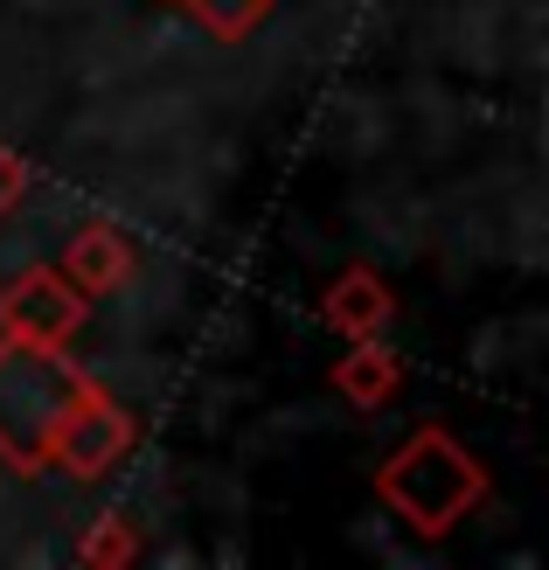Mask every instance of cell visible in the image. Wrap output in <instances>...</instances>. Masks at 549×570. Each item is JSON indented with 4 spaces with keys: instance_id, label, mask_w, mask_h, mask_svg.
Masks as SVG:
<instances>
[{
    "instance_id": "52a82bcc",
    "label": "cell",
    "mask_w": 549,
    "mask_h": 570,
    "mask_svg": "<svg viewBox=\"0 0 549 570\" xmlns=\"http://www.w3.org/2000/svg\"><path fill=\"white\" fill-rule=\"evenodd\" d=\"M334 390H341V404H355V411H383L390 396L403 390V362L390 355L383 334L349 341V355L334 362Z\"/></svg>"
},
{
    "instance_id": "30bf717a",
    "label": "cell",
    "mask_w": 549,
    "mask_h": 570,
    "mask_svg": "<svg viewBox=\"0 0 549 570\" xmlns=\"http://www.w3.org/2000/svg\"><path fill=\"white\" fill-rule=\"evenodd\" d=\"M21 195H28V160L8 147V139H0V223L21 209Z\"/></svg>"
},
{
    "instance_id": "8992f818",
    "label": "cell",
    "mask_w": 549,
    "mask_h": 570,
    "mask_svg": "<svg viewBox=\"0 0 549 570\" xmlns=\"http://www.w3.org/2000/svg\"><path fill=\"white\" fill-rule=\"evenodd\" d=\"M321 321H327L334 334H349V341L390 334V321H396V293H390V278H383V272H369V265H349V272L327 285Z\"/></svg>"
},
{
    "instance_id": "ba28073f",
    "label": "cell",
    "mask_w": 549,
    "mask_h": 570,
    "mask_svg": "<svg viewBox=\"0 0 549 570\" xmlns=\"http://www.w3.org/2000/svg\"><path fill=\"white\" fill-rule=\"evenodd\" d=\"M175 8H182L209 42H251L257 28L272 21L278 0H175Z\"/></svg>"
},
{
    "instance_id": "5b68a950",
    "label": "cell",
    "mask_w": 549,
    "mask_h": 570,
    "mask_svg": "<svg viewBox=\"0 0 549 570\" xmlns=\"http://www.w3.org/2000/svg\"><path fill=\"white\" fill-rule=\"evenodd\" d=\"M139 272V250L126 230H111V223H84V230L63 244V278L77 285L84 299H105L119 293V285Z\"/></svg>"
},
{
    "instance_id": "3957f363",
    "label": "cell",
    "mask_w": 549,
    "mask_h": 570,
    "mask_svg": "<svg viewBox=\"0 0 549 570\" xmlns=\"http://www.w3.org/2000/svg\"><path fill=\"white\" fill-rule=\"evenodd\" d=\"M91 321V299L77 293L63 278V265H28L0 285V334L14 341H56V348H70Z\"/></svg>"
},
{
    "instance_id": "7a4b0ae2",
    "label": "cell",
    "mask_w": 549,
    "mask_h": 570,
    "mask_svg": "<svg viewBox=\"0 0 549 570\" xmlns=\"http://www.w3.org/2000/svg\"><path fill=\"white\" fill-rule=\"evenodd\" d=\"M375 501L411 535H452L487 501V466L445 432V424H418V432L375 466Z\"/></svg>"
},
{
    "instance_id": "9c48e42d",
    "label": "cell",
    "mask_w": 549,
    "mask_h": 570,
    "mask_svg": "<svg viewBox=\"0 0 549 570\" xmlns=\"http://www.w3.org/2000/svg\"><path fill=\"white\" fill-rule=\"evenodd\" d=\"M77 557L91 563V570H126V563H139V529H133V515H98L91 535L77 543Z\"/></svg>"
},
{
    "instance_id": "277c9868",
    "label": "cell",
    "mask_w": 549,
    "mask_h": 570,
    "mask_svg": "<svg viewBox=\"0 0 549 570\" xmlns=\"http://www.w3.org/2000/svg\"><path fill=\"white\" fill-rule=\"evenodd\" d=\"M139 445V424L119 396H105V383H91V396L63 417V432L49 445V473H70V480H105L111 466Z\"/></svg>"
},
{
    "instance_id": "6da1fadb",
    "label": "cell",
    "mask_w": 549,
    "mask_h": 570,
    "mask_svg": "<svg viewBox=\"0 0 549 570\" xmlns=\"http://www.w3.org/2000/svg\"><path fill=\"white\" fill-rule=\"evenodd\" d=\"M91 368H77L56 341H14L0 334V466L36 480L49 473V445L63 417L91 396Z\"/></svg>"
}]
</instances>
